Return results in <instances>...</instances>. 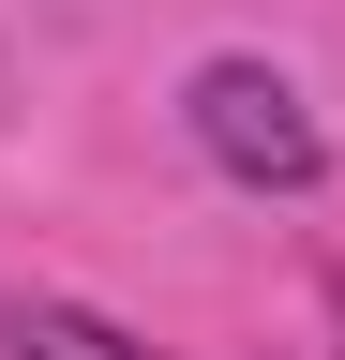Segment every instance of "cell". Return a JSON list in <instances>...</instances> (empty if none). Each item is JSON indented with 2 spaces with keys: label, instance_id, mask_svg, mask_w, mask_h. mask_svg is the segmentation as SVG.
<instances>
[{
  "label": "cell",
  "instance_id": "cell-1",
  "mask_svg": "<svg viewBox=\"0 0 345 360\" xmlns=\"http://www.w3.org/2000/svg\"><path fill=\"white\" fill-rule=\"evenodd\" d=\"M181 120H195V150L226 180H255V195H315V180H330V135H315V105H300L271 60H210L181 90Z\"/></svg>",
  "mask_w": 345,
  "mask_h": 360
},
{
  "label": "cell",
  "instance_id": "cell-2",
  "mask_svg": "<svg viewBox=\"0 0 345 360\" xmlns=\"http://www.w3.org/2000/svg\"><path fill=\"white\" fill-rule=\"evenodd\" d=\"M15 360H150V345H120L105 315H75V300H30L15 315Z\"/></svg>",
  "mask_w": 345,
  "mask_h": 360
}]
</instances>
